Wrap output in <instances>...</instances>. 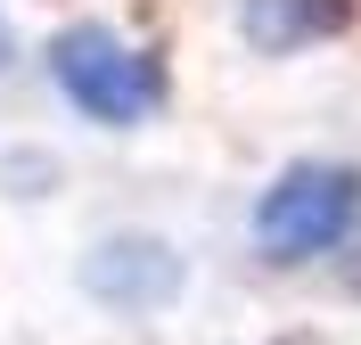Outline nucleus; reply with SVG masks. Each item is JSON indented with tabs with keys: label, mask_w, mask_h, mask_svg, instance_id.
Returning a JSON list of instances; mask_svg holds the SVG:
<instances>
[{
	"label": "nucleus",
	"mask_w": 361,
	"mask_h": 345,
	"mask_svg": "<svg viewBox=\"0 0 361 345\" xmlns=\"http://www.w3.org/2000/svg\"><path fill=\"white\" fill-rule=\"evenodd\" d=\"M82 288L115 313H157L164 296H180V255L148 230H123V238H99L82 263Z\"/></svg>",
	"instance_id": "3"
},
{
	"label": "nucleus",
	"mask_w": 361,
	"mask_h": 345,
	"mask_svg": "<svg viewBox=\"0 0 361 345\" xmlns=\"http://www.w3.org/2000/svg\"><path fill=\"white\" fill-rule=\"evenodd\" d=\"M345 17H353L345 0H238V25L255 49H304L320 33H337Z\"/></svg>",
	"instance_id": "4"
},
{
	"label": "nucleus",
	"mask_w": 361,
	"mask_h": 345,
	"mask_svg": "<svg viewBox=\"0 0 361 345\" xmlns=\"http://www.w3.org/2000/svg\"><path fill=\"white\" fill-rule=\"evenodd\" d=\"M49 83L66 91L74 115L107 123V132H132L164 107V66L140 42H123L115 25H66L49 42Z\"/></svg>",
	"instance_id": "1"
},
{
	"label": "nucleus",
	"mask_w": 361,
	"mask_h": 345,
	"mask_svg": "<svg viewBox=\"0 0 361 345\" xmlns=\"http://www.w3.org/2000/svg\"><path fill=\"white\" fill-rule=\"evenodd\" d=\"M8 66H17V25L0 17V74H8Z\"/></svg>",
	"instance_id": "5"
},
{
	"label": "nucleus",
	"mask_w": 361,
	"mask_h": 345,
	"mask_svg": "<svg viewBox=\"0 0 361 345\" xmlns=\"http://www.w3.org/2000/svg\"><path fill=\"white\" fill-rule=\"evenodd\" d=\"M353 214H361L353 164H288L255 206V238H263L271 263H312L353 230Z\"/></svg>",
	"instance_id": "2"
}]
</instances>
